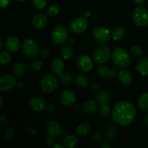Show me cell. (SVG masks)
Instances as JSON below:
<instances>
[{
    "instance_id": "cell-36",
    "label": "cell",
    "mask_w": 148,
    "mask_h": 148,
    "mask_svg": "<svg viewBox=\"0 0 148 148\" xmlns=\"http://www.w3.org/2000/svg\"><path fill=\"white\" fill-rule=\"evenodd\" d=\"M110 112H111V110H110L108 103L101 105V108H100V114L103 117H106L107 116L109 115Z\"/></svg>"
},
{
    "instance_id": "cell-51",
    "label": "cell",
    "mask_w": 148,
    "mask_h": 148,
    "mask_svg": "<svg viewBox=\"0 0 148 148\" xmlns=\"http://www.w3.org/2000/svg\"><path fill=\"white\" fill-rule=\"evenodd\" d=\"M90 15V13L88 12H85V17H86V18H87V17H89Z\"/></svg>"
},
{
    "instance_id": "cell-15",
    "label": "cell",
    "mask_w": 148,
    "mask_h": 148,
    "mask_svg": "<svg viewBox=\"0 0 148 148\" xmlns=\"http://www.w3.org/2000/svg\"><path fill=\"white\" fill-rule=\"evenodd\" d=\"M47 16L44 13H38L36 15L33 17V20H32V24H33V27L36 29H40L43 28L46 26V23H47Z\"/></svg>"
},
{
    "instance_id": "cell-21",
    "label": "cell",
    "mask_w": 148,
    "mask_h": 148,
    "mask_svg": "<svg viewBox=\"0 0 148 148\" xmlns=\"http://www.w3.org/2000/svg\"><path fill=\"white\" fill-rule=\"evenodd\" d=\"M95 99H96L97 102L101 105L106 104L109 102L110 99H111V95L108 91H100L98 93L95 95Z\"/></svg>"
},
{
    "instance_id": "cell-10",
    "label": "cell",
    "mask_w": 148,
    "mask_h": 148,
    "mask_svg": "<svg viewBox=\"0 0 148 148\" xmlns=\"http://www.w3.org/2000/svg\"><path fill=\"white\" fill-rule=\"evenodd\" d=\"M76 65L79 70L88 72L92 69V62L90 58L85 54L79 55L76 60Z\"/></svg>"
},
{
    "instance_id": "cell-50",
    "label": "cell",
    "mask_w": 148,
    "mask_h": 148,
    "mask_svg": "<svg viewBox=\"0 0 148 148\" xmlns=\"http://www.w3.org/2000/svg\"><path fill=\"white\" fill-rule=\"evenodd\" d=\"M3 45V38H0V47H1Z\"/></svg>"
},
{
    "instance_id": "cell-16",
    "label": "cell",
    "mask_w": 148,
    "mask_h": 148,
    "mask_svg": "<svg viewBox=\"0 0 148 148\" xmlns=\"http://www.w3.org/2000/svg\"><path fill=\"white\" fill-rule=\"evenodd\" d=\"M60 100L62 103L65 106H72L75 103L76 97L71 90H65L61 95Z\"/></svg>"
},
{
    "instance_id": "cell-31",
    "label": "cell",
    "mask_w": 148,
    "mask_h": 148,
    "mask_svg": "<svg viewBox=\"0 0 148 148\" xmlns=\"http://www.w3.org/2000/svg\"><path fill=\"white\" fill-rule=\"evenodd\" d=\"M72 75L69 72H62L59 75V80L62 85H68L72 81Z\"/></svg>"
},
{
    "instance_id": "cell-27",
    "label": "cell",
    "mask_w": 148,
    "mask_h": 148,
    "mask_svg": "<svg viewBox=\"0 0 148 148\" xmlns=\"http://www.w3.org/2000/svg\"><path fill=\"white\" fill-rule=\"evenodd\" d=\"M117 129L115 126L114 125H108V127L106 129L105 132V137L106 140H111L115 137L116 134Z\"/></svg>"
},
{
    "instance_id": "cell-19",
    "label": "cell",
    "mask_w": 148,
    "mask_h": 148,
    "mask_svg": "<svg viewBox=\"0 0 148 148\" xmlns=\"http://www.w3.org/2000/svg\"><path fill=\"white\" fill-rule=\"evenodd\" d=\"M98 103L97 101H92V100L86 101L82 106V111L87 114H95L98 110Z\"/></svg>"
},
{
    "instance_id": "cell-46",
    "label": "cell",
    "mask_w": 148,
    "mask_h": 148,
    "mask_svg": "<svg viewBox=\"0 0 148 148\" xmlns=\"http://www.w3.org/2000/svg\"><path fill=\"white\" fill-rule=\"evenodd\" d=\"M47 109L50 111H53L55 110V106L53 105H49L47 106Z\"/></svg>"
},
{
    "instance_id": "cell-13",
    "label": "cell",
    "mask_w": 148,
    "mask_h": 148,
    "mask_svg": "<svg viewBox=\"0 0 148 148\" xmlns=\"http://www.w3.org/2000/svg\"><path fill=\"white\" fill-rule=\"evenodd\" d=\"M98 75L105 79H113L116 76L117 71L115 68H108L107 66L101 64L97 68Z\"/></svg>"
},
{
    "instance_id": "cell-47",
    "label": "cell",
    "mask_w": 148,
    "mask_h": 148,
    "mask_svg": "<svg viewBox=\"0 0 148 148\" xmlns=\"http://www.w3.org/2000/svg\"><path fill=\"white\" fill-rule=\"evenodd\" d=\"M101 148H111V145L110 144H108V143H106V144L102 145L101 146Z\"/></svg>"
},
{
    "instance_id": "cell-23",
    "label": "cell",
    "mask_w": 148,
    "mask_h": 148,
    "mask_svg": "<svg viewBox=\"0 0 148 148\" xmlns=\"http://www.w3.org/2000/svg\"><path fill=\"white\" fill-rule=\"evenodd\" d=\"M119 80L122 82L123 84H128L132 83L133 80V75L130 72L127 70H121L119 73Z\"/></svg>"
},
{
    "instance_id": "cell-52",
    "label": "cell",
    "mask_w": 148,
    "mask_h": 148,
    "mask_svg": "<svg viewBox=\"0 0 148 148\" xmlns=\"http://www.w3.org/2000/svg\"><path fill=\"white\" fill-rule=\"evenodd\" d=\"M0 99H1V103H0V106H1V105H2V103H3L2 97H0Z\"/></svg>"
},
{
    "instance_id": "cell-43",
    "label": "cell",
    "mask_w": 148,
    "mask_h": 148,
    "mask_svg": "<svg viewBox=\"0 0 148 148\" xmlns=\"http://www.w3.org/2000/svg\"><path fill=\"white\" fill-rule=\"evenodd\" d=\"M91 88H92L93 90H97L99 88V85L97 83H92L91 84Z\"/></svg>"
},
{
    "instance_id": "cell-4",
    "label": "cell",
    "mask_w": 148,
    "mask_h": 148,
    "mask_svg": "<svg viewBox=\"0 0 148 148\" xmlns=\"http://www.w3.org/2000/svg\"><path fill=\"white\" fill-rule=\"evenodd\" d=\"M52 41L57 45L64 44L68 39L66 29L62 25H57L52 30L51 33Z\"/></svg>"
},
{
    "instance_id": "cell-54",
    "label": "cell",
    "mask_w": 148,
    "mask_h": 148,
    "mask_svg": "<svg viewBox=\"0 0 148 148\" xmlns=\"http://www.w3.org/2000/svg\"><path fill=\"white\" fill-rule=\"evenodd\" d=\"M69 41H70L71 43H73V42H74V39H73V38H72V39H71L70 40H69Z\"/></svg>"
},
{
    "instance_id": "cell-9",
    "label": "cell",
    "mask_w": 148,
    "mask_h": 148,
    "mask_svg": "<svg viewBox=\"0 0 148 148\" xmlns=\"http://www.w3.org/2000/svg\"><path fill=\"white\" fill-rule=\"evenodd\" d=\"M92 36L98 43H106L111 38V33L109 30L101 26H98L94 28Z\"/></svg>"
},
{
    "instance_id": "cell-44",
    "label": "cell",
    "mask_w": 148,
    "mask_h": 148,
    "mask_svg": "<svg viewBox=\"0 0 148 148\" xmlns=\"http://www.w3.org/2000/svg\"><path fill=\"white\" fill-rule=\"evenodd\" d=\"M0 121H1V122L2 123V124H6V123L7 122V117L5 116L2 115L1 116V119H0Z\"/></svg>"
},
{
    "instance_id": "cell-40",
    "label": "cell",
    "mask_w": 148,
    "mask_h": 148,
    "mask_svg": "<svg viewBox=\"0 0 148 148\" xmlns=\"http://www.w3.org/2000/svg\"><path fill=\"white\" fill-rule=\"evenodd\" d=\"M54 143L55 141L54 140H53V137H51V136H49V137H48L46 139V144L47 145H53L54 144Z\"/></svg>"
},
{
    "instance_id": "cell-26",
    "label": "cell",
    "mask_w": 148,
    "mask_h": 148,
    "mask_svg": "<svg viewBox=\"0 0 148 148\" xmlns=\"http://www.w3.org/2000/svg\"><path fill=\"white\" fill-rule=\"evenodd\" d=\"M25 72V66L22 62H17L15 64L13 68V73L17 77L23 76Z\"/></svg>"
},
{
    "instance_id": "cell-24",
    "label": "cell",
    "mask_w": 148,
    "mask_h": 148,
    "mask_svg": "<svg viewBox=\"0 0 148 148\" xmlns=\"http://www.w3.org/2000/svg\"><path fill=\"white\" fill-rule=\"evenodd\" d=\"M63 145L66 148H72L78 145V140L75 136L67 135L63 140Z\"/></svg>"
},
{
    "instance_id": "cell-34",
    "label": "cell",
    "mask_w": 148,
    "mask_h": 148,
    "mask_svg": "<svg viewBox=\"0 0 148 148\" xmlns=\"http://www.w3.org/2000/svg\"><path fill=\"white\" fill-rule=\"evenodd\" d=\"M10 61H11L10 55L7 52L1 51V53H0V63H1V64H7Z\"/></svg>"
},
{
    "instance_id": "cell-33",
    "label": "cell",
    "mask_w": 148,
    "mask_h": 148,
    "mask_svg": "<svg viewBox=\"0 0 148 148\" xmlns=\"http://www.w3.org/2000/svg\"><path fill=\"white\" fill-rule=\"evenodd\" d=\"M59 7L56 4H53V5L49 6V7L46 10V14L50 17H53V16H56V14L59 13Z\"/></svg>"
},
{
    "instance_id": "cell-48",
    "label": "cell",
    "mask_w": 148,
    "mask_h": 148,
    "mask_svg": "<svg viewBox=\"0 0 148 148\" xmlns=\"http://www.w3.org/2000/svg\"><path fill=\"white\" fill-rule=\"evenodd\" d=\"M55 147H61V148H63L64 146V145H56L54 146Z\"/></svg>"
},
{
    "instance_id": "cell-18",
    "label": "cell",
    "mask_w": 148,
    "mask_h": 148,
    "mask_svg": "<svg viewBox=\"0 0 148 148\" xmlns=\"http://www.w3.org/2000/svg\"><path fill=\"white\" fill-rule=\"evenodd\" d=\"M136 69L143 76L148 75V57L143 56L137 62L136 65Z\"/></svg>"
},
{
    "instance_id": "cell-49",
    "label": "cell",
    "mask_w": 148,
    "mask_h": 148,
    "mask_svg": "<svg viewBox=\"0 0 148 148\" xmlns=\"http://www.w3.org/2000/svg\"><path fill=\"white\" fill-rule=\"evenodd\" d=\"M145 124L148 126V114L145 116Z\"/></svg>"
},
{
    "instance_id": "cell-42",
    "label": "cell",
    "mask_w": 148,
    "mask_h": 148,
    "mask_svg": "<svg viewBox=\"0 0 148 148\" xmlns=\"http://www.w3.org/2000/svg\"><path fill=\"white\" fill-rule=\"evenodd\" d=\"M9 3H10L9 0H1V1H0V4L4 8V7H7L9 5Z\"/></svg>"
},
{
    "instance_id": "cell-14",
    "label": "cell",
    "mask_w": 148,
    "mask_h": 148,
    "mask_svg": "<svg viewBox=\"0 0 148 148\" xmlns=\"http://www.w3.org/2000/svg\"><path fill=\"white\" fill-rule=\"evenodd\" d=\"M4 46L7 51L12 52V53H15V52L18 51L20 49V40L15 36H10L6 39Z\"/></svg>"
},
{
    "instance_id": "cell-17",
    "label": "cell",
    "mask_w": 148,
    "mask_h": 148,
    "mask_svg": "<svg viewBox=\"0 0 148 148\" xmlns=\"http://www.w3.org/2000/svg\"><path fill=\"white\" fill-rule=\"evenodd\" d=\"M46 132L52 137H56L60 134L61 128L59 124L56 121H51L46 125Z\"/></svg>"
},
{
    "instance_id": "cell-12",
    "label": "cell",
    "mask_w": 148,
    "mask_h": 148,
    "mask_svg": "<svg viewBox=\"0 0 148 148\" xmlns=\"http://www.w3.org/2000/svg\"><path fill=\"white\" fill-rule=\"evenodd\" d=\"M29 105L32 110L36 111V112H40L47 108L46 102L45 99L41 97L35 96L30 98L29 101Z\"/></svg>"
},
{
    "instance_id": "cell-39",
    "label": "cell",
    "mask_w": 148,
    "mask_h": 148,
    "mask_svg": "<svg viewBox=\"0 0 148 148\" xmlns=\"http://www.w3.org/2000/svg\"><path fill=\"white\" fill-rule=\"evenodd\" d=\"M92 140L94 141V143H100L102 142L103 140V137L102 135H101V134H99V133H94L93 134H92Z\"/></svg>"
},
{
    "instance_id": "cell-28",
    "label": "cell",
    "mask_w": 148,
    "mask_h": 148,
    "mask_svg": "<svg viewBox=\"0 0 148 148\" xmlns=\"http://www.w3.org/2000/svg\"><path fill=\"white\" fill-rule=\"evenodd\" d=\"M124 29L121 26H117L112 31V37L114 40H121L124 36Z\"/></svg>"
},
{
    "instance_id": "cell-37",
    "label": "cell",
    "mask_w": 148,
    "mask_h": 148,
    "mask_svg": "<svg viewBox=\"0 0 148 148\" xmlns=\"http://www.w3.org/2000/svg\"><path fill=\"white\" fill-rule=\"evenodd\" d=\"M130 52H131L132 55L134 56H140L143 54V51L140 46H134L131 48L130 49Z\"/></svg>"
},
{
    "instance_id": "cell-11",
    "label": "cell",
    "mask_w": 148,
    "mask_h": 148,
    "mask_svg": "<svg viewBox=\"0 0 148 148\" xmlns=\"http://www.w3.org/2000/svg\"><path fill=\"white\" fill-rule=\"evenodd\" d=\"M16 85V79L10 74H4L0 78V90L8 91Z\"/></svg>"
},
{
    "instance_id": "cell-1",
    "label": "cell",
    "mask_w": 148,
    "mask_h": 148,
    "mask_svg": "<svg viewBox=\"0 0 148 148\" xmlns=\"http://www.w3.org/2000/svg\"><path fill=\"white\" fill-rule=\"evenodd\" d=\"M135 117V108L128 101L119 102L112 111V120L118 126L126 127L130 125Z\"/></svg>"
},
{
    "instance_id": "cell-35",
    "label": "cell",
    "mask_w": 148,
    "mask_h": 148,
    "mask_svg": "<svg viewBox=\"0 0 148 148\" xmlns=\"http://www.w3.org/2000/svg\"><path fill=\"white\" fill-rule=\"evenodd\" d=\"M31 2L33 7L37 9L42 10L47 4V0H31Z\"/></svg>"
},
{
    "instance_id": "cell-6",
    "label": "cell",
    "mask_w": 148,
    "mask_h": 148,
    "mask_svg": "<svg viewBox=\"0 0 148 148\" xmlns=\"http://www.w3.org/2000/svg\"><path fill=\"white\" fill-rule=\"evenodd\" d=\"M111 56V49L108 46H101L97 48L93 53V59L98 64H104L109 59Z\"/></svg>"
},
{
    "instance_id": "cell-45",
    "label": "cell",
    "mask_w": 148,
    "mask_h": 148,
    "mask_svg": "<svg viewBox=\"0 0 148 148\" xmlns=\"http://www.w3.org/2000/svg\"><path fill=\"white\" fill-rule=\"evenodd\" d=\"M145 0H133V1H134L136 4H138V5L143 4V3L145 2Z\"/></svg>"
},
{
    "instance_id": "cell-5",
    "label": "cell",
    "mask_w": 148,
    "mask_h": 148,
    "mask_svg": "<svg viewBox=\"0 0 148 148\" xmlns=\"http://www.w3.org/2000/svg\"><path fill=\"white\" fill-rule=\"evenodd\" d=\"M133 21L136 25L144 27L148 24V10L140 6L135 9L133 14Z\"/></svg>"
},
{
    "instance_id": "cell-22",
    "label": "cell",
    "mask_w": 148,
    "mask_h": 148,
    "mask_svg": "<svg viewBox=\"0 0 148 148\" xmlns=\"http://www.w3.org/2000/svg\"><path fill=\"white\" fill-rule=\"evenodd\" d=\"M137 104L142 111H148V92H145L140 95L137 101Z\"/></svg>"
},
{
    "instance_id": "cell-25",
    "label": "cell",
    "mask_w": 148,
    "mask_h": 148,
    "mask_svg": "<svg viewBox=\"0 0 148 148\" xmlns=\"http://www.w3.org/2000/svg\"><path fill=\"white\" fill-rule=\"evenodd\" d=\"M91 126L88 123H82L79 124L76 129V132L79 136L85 137L91 132Z\"/></svg>"
},
{
    "instance_id": "cell-29",
    "label": "cell",
    "mask_w": 148,
    "mask_h": 148,
    "mask_svg": "<svg viewBox=\"0 0 148 148\" xmlns=\"http://www.w3.org/2000/svg\"><path fill=\"white\" fill-rule=\"evenodd\" d=\"M61 54L63 56L64 59H69L72 58L74 55L73 49L70 46H65L62 48L61 51Z\"/></svg>"
},
{
    "instance_id": "cell-2",
    "label": "cell",
    "mask_w": 148,
    "mask_h": 148,
    "mask_svg": "<svg viewBox=\"0 0 148 148\" xmlns=\"http://www.w3.org/2000/svg\"><path fill=\"white\" fill-rule=\"evenodd\" d=\"M112 59L114 63L118 68L127 67L130 63V56L128 52L122 48H116L112 53Z\"/></svg>"
},
{
    "instance_id": "cell-53",
    "label": "cell",
    "mask_w": 148,
    "mask_h": 148,
    "mask_svg": "<svg viewBox=\"0 0 148 148\" xmlns=\"http://www.w3.org/2000/svg\"><path fill=\"white\" fill-rule=\"evenodd\" d=\"M17 1H20V2H23V1H27V0H17Z\"/></svg>"
},
{
    "instance_id": "cell-41",
    "label": "cell",
    "mask_w": 148,
    "mask_h": 148,
    "mask_svg": "<svg viewBox=\"0 0 148 148\" xmlns=\"http://www.w3.org/2000/svg\"><path fill=\"white\" fill-rule=\"evenodd\" d=\"M49 51L48 50V49H43V50H42L41 51V55L43 57L46 58V57H48V56H49Z\"/></svg>"
},
{
    "instance_id": "cell-20",
    "label": "cell",
    "mask_w": 148,
    "mask_h": 148,
    "mask_svg": "<svg viewBox=\"0 0 148 148\" xmlns=\"http://www.w3.org/2000/svg\"><path fill=\"white\" fill-rule=\"evenodd\" d=\"M52 72L57 75H60L64 69V63L61 59H56L52 62L51 66Z\"/></svg>"
},
{
    "instance_id": "cell-7",
    "label": "cell",
    "mask_w": 148,
    "mask_h": 148,
    "mask_svg": "<svg viewBox=\"0 0 148 148\" xmlns=\"http://www.w3.org/2000/svg\"><path fill=\"white\" fill-rule=\"evenodd\" d=\"M23 54L28 58H33L37 56L39 53V49L36 42L30 38L24 40L22 46Z\"/></svg>"
},
{
    "instance_id": "cell-32",
    "label": "cell",
    "mask_w": 148,
    "mask_h": 148,
    "mask_svg": "<svg viewBox=\"0 0 148 148\" xmlns=\"http://www.w3.org/2000/svg\"><path fill=\"white\" fill-rule=\"evenodd\" d=\"M42 66H43V64H42L41 61L40 59H35L31 63L30 69H31L33 72H38L42 69Z\"/></svg>"
},
{
    "instance_id": "cell-38",
    "label": "cell",
    "mask_w": 148,
    "mask_h": 148,
    "mask_svg": "<svg viewBox=\"0 0 148 148\" xmlns=\"http://www.w3.org/2000/svg\"><path fill=\"white\" fill-rule=\"evenodd\" d=\"M13 134H14V129L12 127H8L4 132V137L6 140H10L12 137Z\"/></svg>"
},
{
    "instance_id": "cell-8",
    "label": "cell",
    "mask_w": 148,
    "mask_h": 148,
    "mask_svg": "<svg viewBox=\"0 0 148 148\" xmlns=\"http://www.w3.org/2000/svg\"><path fill=\"white\" fill-rule=\"evenodd\" d=\"M88 27V22L86 17H79L74 19L69 24V29L75 34L84 33Z\"/></svg>"
},
{
    "instance_id": "cell-30",
    "label": "cell",
    "mask_w": 148,
    "mask_h": 148,
    "mask_svg": "<svg viewBox=\"0 0 148 148\" xmlns=\"http://www.w3.org/2000/svg\"><path fill=\"white\" fill-rule=\"evenodd\" d=\"M76 85L81 88H86L88 85V80L84 75H78L75 79Z\"/></svg>"
},
{
    "instance_id": "cell-3",
    "label": "cell",
    "mask_w": 148,
    "mask_h": 148,
    "mask_svg": "<svg viewBox=\"0 0 148 148\" xmlns=\"http://www.w3.org/2000/svg\"><path fill=\"white\" fill-rule=\"evenodd\" d=\"M40 86L43 92L51 93L58 88L59 81L54 75H46L40 80Z\"/></svg>"
}]
</instances>
